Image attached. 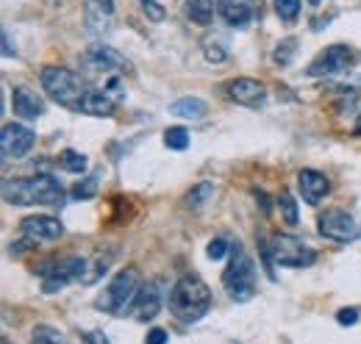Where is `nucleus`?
<instances>
[{"mask_svg": "<svg viewBox=\"0 0 361 344\" xmlns=\"http://www.w3.org/2000/svg\"><path fill=\"white\" fill-rule=\"evenodd\" d=\"M228 253H231V245H228L223 236L212 239V242H209V247H206V256L212 258V261H220V258H226Z\"/></svg>", "mask_w": 361, "mask_h": 344, "instance_id": "nucleus-31", "label": "nucleus"}, {"mask_svg": "<svg viewBox=\"0 0 361 344\" xmlns=\"http://www.w3.org/2000/svg\"><path fill=\"white\" fill-rule=\"evenodd\" d=\"M295 53H298V39L295 37H286V39H281V42L272 47V64L275 67H289L292 59H295Z\"/></svg>", "mask_w": 361, "mask_h": 344, "instance_id": "nucleus-22", "label": "nucleus"}, {"mask_svg": "<svg viewBox=\"0 0 361 344\" xmlns=\"http://www.w3.org/2000/svg\"><path fill=\"white\" fill-rule=\"evenodd\" d=\"M3 200L8 206H61L64 203V186L53 175L6 178L3 180Z\"/></svg>", "mask_w": 361, "mask_h": 344, "instance_id": "nucleus-1", "label": "nucleus"}, {"mask_svg": "<svg viewBox=\"0 0 361 344\" xmlns=\"http://www.w3.org/2000/svg\"><path fill=\"white\" fill-rule=\"evenodd\" d=\"M20 231H23V236H31V239H37V242H56V239L64 236L61 219H56V216H50V214L25 216V219L20 222Z\"/></svg>", "mask_w": 361, "mask_h": 344, "instance_id": "nucleus-14", "label": "nucleus"}, {"mask_svg": "<svg viewBox=\"0 0 361 344\" xmlns=\"http://www.w3.org/2000/svg\"><path fill=\"white\" fill-rule=\"evenodd\" d=\"M228 100L247 106V109H259L267 100V86L262 84L259 78H233L226 84Z\"/></svg>", "mask_w": 361, "mask_h": 344, "instance_id": "nucleus-12", "label": "nucleus"}, {"mask_svg": "<svg viewBox=\"0 0 361 344\" xmlns=\"http://www.w3.org/2000/svg\"><path fill=\"white\" fill-rule=\"evenodd\" d=\"M353 133H356V136H361V114L356 117V125H353Z\"/></svg>", "mask_w": 361, "mask_h": 344, "instance_id": "nucleus-38", "label": "nucleus"}, {"mask_svg": "<svg viewBox=\"0 0 361 344\" xmlns=\"http://www.w3.org/2000/svg\"><path fill=\"white\" fill-rule=\"evenodd\" d=\"M78 114H90V117H111L114 114V100L109 97V92H97L90 89L84 103H81V111Z\"/></svg>", "mask_w": 361, "mask_h": 344, "instance_id": "nucleus-18", "label": "nucleus"}, {"mask_svg": "<svg viewBox=\"0 0 361 344\" xmlns=\"http://www.w3.org/2000/svg\"><path fill=\"white\" fill-rule=\"evenodd\" d=\"M309 3H312V6H319V3H322V0H309Z\"/></svg>", "mask_w": 361, "mask_h": 344, "instance_id": "nucleus-39", "label": "nucleus"}, {"mask_svg": "<svg viewBox=\"0 0 361 344\" xmlns=\"http://www.w3.org/2000/svg\"><path fill=\"white\" fill-rule=\"evenodd\" d=\"M206 111H209V106L200 97H180L170 106V114H176L180 120H203Z\"/></svg>", "mask_w": 361, "mask_h": 344, "instance_id": "nucleus-19", "label": "nucleus"}, {"mask_svg": "<svg viewBox=\"0 0 361 344\" xmlns=\"http://www.w3.org/2000/svg\"><path fill=\"white\" fill-rule=\"evenodd\" d=\"M212 195H214V183H212V180H197V183L186 192L183 206H186L189 211H197V209H203V206L212 200Z\"/></svg>", "mask_w": 361, "mask_h": 344, "instance_id": "nucleus-20", "label": "nucleus"}, {"mask_svg": "<svg viewBox=\"0 0 361 344\" xmlns=\"http://www.w3.org/2000/svg\"><path fill=\"white\" fill-rule=\"evenodd\" d=\"M217 11L231 28H247L253 20V8L245 0H217Z\"/></svg>", "mask_w": 361, "mask_h": 344, "instance_id": "nucleus-17", "label": "nucleus"}, {"mask_svg": "<svg viewBox=\"0 0 361 344\" xmlns=\"http://www.w3.org/2000/svg\"><path fill=\"white\" fill-rule=\"evenodd\" d=\"M228 256H231V261L223 272V286L233 302H247L256 295V264L239 242L231 245Z\"/></svg>", "mask_w": 361, "mask_h": 344, "instance_id": "nucleus-5", "label": "nucleus"}, {"mask_svg": "<svg viewBox=\"0 0 361 344\" xmlns=\"http://www.w3.org/2000/svg\"><path fill=\"white\" fill-rule=\"evenodd\" d=\"M298 189L309 206H317L331 192V180L319 170H300L298 172Z\"/></svg>", "mask_w": 361, "mask_h": 344, "instance_id": "nucleus-15", "label": "nucleus"}, {"mask_svg": "<svg viewBox=\"0 0 361 344\" xmlns=\"http://www.w3.org/2000/svg\"><path fill=\"white\" fill-rule=\"evenodd\" d=\"M84 344H109V336L103 331H90L84 333Z\"/></svg>", "mask_w": 361, "mask_h": 344, "instance_id": "nucleus-35", "label": "nucleus"}, {"mask_svg": "<svg viewBox=\"0 0 361 344\" xmlns=\"http://www.w3.org/2000/svg\"><path fill=\"white\" fill-rule=\"evenodd\" d=\"M90 3H94L97 8H103L106 14H114V0H90Z\"/></svg>", "mask_w": 361, "mask_h": 344, "instance_id": "nucleus-37", "label": "nucleus"}, {"mask_svg": "<svg viewBox=\"0 0 361 344\" xmlns=\"http://www.w3.org/2000/svg\"><path fill=\"white\" fill-rule=\"evenodd\" d=\"M97 195V178H84L73 186V197L75 200H92Z\"/></svg>", "mask_w": 361, "mask_h": 344, "instance_id": "nucleus-28", "label": "nucleus"}, {"mask_svg": "<svg viewBox=\"0 0 361 344\" xmlns=\"http://www.w3.org/2000/svg\"><path fill=\"white\" fill-rule=\"evenodd\" d=\"M34 130L28 125H20V123H8L0 130V153H3V161H17L23 159L31 147H34Z\"/></svg>", "mask_w": 361, "mask_h": 344, "instance_id": "nucleus-11", "label": "nucleus"}, {"mask_svg": "<svg viewBox=\"0 0 361 344\" xmlns=\"http://www.w3.org/2000/svg\"><path fill=\"white\" fill-rule=\"evenodd\" d=\"M87 156L84 153H78V150H64L61 156H59V167L64 172H73V175H81V172L87 170Z\"/></svg>", "mask_w": 361, "mask_h": 344, "instance_id": "nucleus-23", "label": "nucleus"}, {"mask_svg": "<svg viewBox=\"0 0 361 344\" xmlns=\"http://www.w3.org/2000/svg\"><path fill=\"white\" fill-rule=\"evenodd\" d=\"M353 64V47L350 44H331L322 53H317L312 64L306 67V73L312 78H328V75H339Z\"/></svg>", "mask_w": 361, "mask_h": 344, "instance_id": "nucleus-9", "label": "nucleus"}, {"mask_svg": "<svg viewBox=\"0 0 361 344\" xmlns=\"http://www.w3.org/2000/svg\"><path fill=\"white\" fill-rule=\"evenodd\" d=\"M142 272L136 266H126L120 269L106 286L103 292L94 297V308L103 311V314H111V317H126L131 311V302L142 289Z\"/></svg>", "mask_w": 361, "mask_h": 344, "instance_id": "nucleus-3", "label": "nucleus"}, {"mask_svg": "<svg viewBox=\"0 0 361 344\" xmlns=\"http://www.w3.org/2000/svg\"><path fill=\"white\" fill-rule=\"evenodd\" d=\"M164 145L170 150H186L189 147V130L183 125H173V128L164 130Z\"/></svg>", "mask_w": 361, "mask_h": 344, "instance_id": "nucleus-27", "label": "nucleus"}, {"mask_svg": "<svg viewBox=\"0 0 361 344\" xmlns=\"http://www.w3.org/2000/svg\"><path fill=\"white\" fill-rule=\"evenodd\" d=\"M3 56H6V59H11V56H17V47L11 44V34H8L6 28H3Z\"/></svg>", "mask_w": 361, "mask_h": 344, "instance_id": "nucleus-36", "label": "nucleus"}, {"mask_svg": "<svg viewBox=\"0 0 361 344\" xmlns=\"http://www.w3.org/2000/svg\"><path fill=\"white\" fill-rule=\"evenodd\" d=\"M167 342H170V336H167L164 328H153V331L147 333V339H145V344H167Z\"/></svg>", "mask_w": 361, "mask_h": 344, "instance_id": "nucleus-34", "label": "nucleus"}, {"mask_svg": "<svg viewBox=\"0 0 361 344\" xmlns=\"http://www.w3.org/2000/svg\"><path fill=\"white\" fill-rule=\"evenodd\" d=\"M31 344H70V342H67V336H64L59 328L37 325L34 333H31Z\"/></svg>", "mask_w": 361, "mask_h": 344, "instance_id": "nucleus-24", "label": "nucleus"}, {"mask_svg": "<svg viewBox=\"0 0 361 344\" xmlns=\"http://www.w3.org/2000/svg\"><path fill=\"white\" fill-rule=\"evenodd\" d=\"M270 253L278 266H289V269H303V266H312L317 261L314 250L292 233H272Z\"/></svg>", "mask_w": 361, "mask_h": 344, "instance_id": "nucleus-7", "label": "nucleus"}, {"mask_svg": "<svg viewBox=\"0 0 361 344\" xmlns=\"http://www.w3.org/2000/svg\"><path fill=\"white\" fill-rule=\"evenodd\" d=\"M159 311H161V283L159 281H147V283H142V289H139V295L131 302L128 314L134 317L136 322H147Z\"/></svg>", "mask_w": 361, "mask_h": 344, "instance_id": "nucleus-13", "label": "nucleus"}, {"mask_svg": "<svg viewBox=\"0 0 361 344\" xmlns=\"http://www.w3.org/2000/svg\"><path fill=\"white\" fill-rule=\"evenodd\" d=\"M81 67L87 73H94V75H109V73H128L131 64L126 61L123 53H117L114 47L109 44H92L90 50L81 56Z\"/></svg>", "mask_w": 361, "mask_h": 344, "instance_id": "nucleus-10", "label": "nucleus"}, {"mask_svg": "<svg viewBox=\"0 0 361 344\" xmlns=\"http://www.w3.org/2000/svg\"><path fill=\"white\" fill-rule=\"evenodd\" d=\"M317 231L322 239H331L336 245H348V242H356L361 236L359 222L348 211L342 209H325L322 214L317 216Z\"/></svg>", "mask_w": 361, "mask_h": 344, "instance_id": "nucleus-8", "label": "nucleus"}, {"mask_svg": "<svg viewBox=\"0 0 361 344\" xmlns=\"http://www.w3.org/2000/svg\"><path fill=\"white\" fill-rule=\"evenodd\" d=\"M142 3V11L147 14V20H153V23H161L164 17H167V8L159 3V0H139Z\"/></svg>", "mask_w": 361, "mask_h": 344, "instance_id": "nucleus-30", "label": "nucleus"}, {"mask_svg": "<svg viewBox=\"0 0 361 344\" xmlns=\"http://www.w3.org/2000/svg\"><path fill=\"white\" fill-rule=\"evenodd\" d=\"M11 109L20 120H39L45 114V103L31 89H23V86L11 92Z\"/></svg>", "mask_w": 361, "mask_h": 344, "instance_id": "nucleus-16", "label": "nucleus"}, {"mask_svg": "<svg viewBox=\"0 0 361 344\" xmlns=\"http://www.w3.org/2000/svg\"><path fill=\"white\" fill-rule=\"evenodd\" d=\"M212 308V289L200 275H180L170 289V314L178 322H197Z\"/></svg>", "mask_w": 361, "mask_h": 344, "instance_id": "nucleus-2", "label": "nucleus"}, {"mask_svg": "<svg viewBox=\"0 0 361 344\" xmlns=\"http://www.w3.org/2000/svg\"><path fill=\"white\" fill-rule=\"evenodd\" d=\"M3 344H11V342H8V339H3Z\"/></svg>", "mask_w": 361, "mask_h": 344, "instance_id": "nucleus-40", "label": "nucleus"}, {"mask_svg": "<svg viewBox=\"0 0 361 344\" xmlns=\"http://www.w3.org/2000/svg\"><path fill=\"white\" fill-rule=\"evenodd\" d=\"M214 3L217 0H186V14L195 25H212L214 20Z\"/></svg>", "mask_w": 361, "mask_h": 344, "instance_id": "nucleus-21", "label": "nucleus"}, {"mask_svg": "<svg viewBox=\"0 0 361 344\" xmlns=\"http://www.w3.org/2000/svg\"><path fill=\"white\" fill-rule=\"evenodd\" d=\"M203 59H206L209 64H223L228 59V53L220 42H203Z\"/></svg>", "mask_w": 361, "mask_h": 344, "instance_id": "nucleus-29", "label": "nucleus"}, {"mask_svg": "<svg viewBox=\"0 0 361 344\" xmlns=\"http://www.w3.org/2000/svg\"><path fill=\"white\" fill-rule=\"evenodd\" d=\"M87 272V258L84 256H61V258H45L34 264V275L42 278V289L47 295L61 292L67 283L81 281Z\"/></svg>", "mask_w": 361, "mask_h": 344, "instance_id": "nucleus-6", "label": "nucleus"}, {"mask_svg": "<svg viewBox=\"0 0 361 344\" xmlns=\"http://www.w3.org/2000/svg\"><path fill=\"white\" fill-rule=\"evenodd\" d=\"M272 8L283 23H298L300 17V0H272Z\"/></svg>", "mask_w": 361, "mask_h": 344, "instance_id": "nucleus-25", "label": "nucleus"}, {"mask_svg": "<svg viewBox=\"0 0 361 344\" xmlns=\"http://www.w3.org/2000/svg\"><path fill=\"white\" fill-rule=\"evenodd\" d=\"M336 322L339 325H356L359 322V308H342L336 314Z\"/></svg>", "mask_w": 361, "mask_h": 344, "instance_id": "nucleus-33", "label": "nucleus"}, {"mask_svg": "<svg viewBox=\"0 0 361 344\" xmlns=\"http://www.w3.org/2000/svg\"><path fill=\"white\" fill-rule=\"evenodd\" d=\"M275 203H278V211H281L286 225H298V203H295V197L289 192H281Z\"/></svg>", "mask_w": 361, "mask_h": 344, "instance_id": "nucleus-26", "label": "nucleus"}, {"mask_svg": "<svg viewBox=\"0 0 361 344\" xmlns=\"http://www.w3.org/2000/svg\"><path fill=\"white\" fill-rule=\"evenodd\" d=\"M39 81H42V89L59 106H64L70 111H81V103H84L90 86L78 73H73L67 67H45Z\"/></svg>", "mask_w": 361, "mask_h": 344, "instance_id": "nucleus-4", "label": "nucleus"}, {"mask_svg": "<svg viewBox=\"0 0 361 344\" xmlns=\"http://www.w3.org/2000/svg\"><path fill=\"white\" fill-rule=\"evenodd\" d=\"M34 247H37V239L25 236V239H20V242H11V256H23V253H28V250H34Z\"/></svg>", "mask_w": 361, "mask_h": 344, "instance_id": "nucleus-32", "label": "nucleus"}]
</instances>
